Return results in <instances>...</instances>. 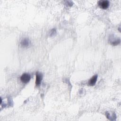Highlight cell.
Returning <instances> with one entry per match:
<instances>
[{"label": "cell", "instance_id": "cell-2", "mask_svg": "<svg viewBox=\"0 0 121 121\" xmlns=\"http://www.w3.org/2000/svg\"><path fill=\"white\" fill-rule=\"evenodd\" d=\"M30 79H31L30 75L26 73H25L23 74L20 77L21 81L24 83H28L30 81Z\"/></svg>", "mask_w": 121, "mask_h": 121}, {"label": "cell", "instance_id": "cell-4", "mask_svg": "<svg viewBox=\"0 0 121 121\" xmlns=\"http://www.w3.org/2000/svg\"><path fill=\"white\" fill-rule=\"evenodd\" d=\"M21 45L23 47H27L31 44V41L27 38L23 39L20 42Z\"/></svg>", "mask_w": 121, "mask_h": 121}, {"label": "cell", "instance_id": "cell-5", "mask_svg": "<svg viewBox=\"0 0 121 121\" xmlns=\"http://www.w3.org/2000/svg\"><path fill=\"white\" fill-rule=\"evenodd\" d=\"M97 78H98V75L97 74L94 75L88 81V85L90 86H94L96 82Z\"/></svg>", "mask_w": 121, "mask_h": 121}, {"label": "cell", "instance_id": "cell-3", "mask_svg": "<svg viewBox=\"0 0 121 121\" xmlns=\"http://www.w3.org/2000/svg\"><path fill=\"white\" fill-rule=\"evenodd\" d=\"M43 79V74L38 71L36 73V79H35V85L36 86H39L42 82Z\"/></svg>", "mask_w": 121, "mask_h": 121}, {"label": "cell", "instance_id": "cell-6", "mask_svg": "<svg viewBox=\"0 0 121 121\" xmlns=\"http://www.w3.org/2000/svg\"><path fill=\"white\" fill-rule=\"evenodd\" d=\"M56 33V30L55 29H52V30H51V35L52 36L54 34H55Z\"/></svg>", "mask_w": 121, "mask_h": 121}, {"label": "cell", "instance_id": "cell-1", "mask_svg": "<svg viewBox=\"0 0 121 121\" xmlns=\"http://www.w3.org/2000/svg\"><path fill=\"white\" fill-rule=\"evenodd\" d=\"M98 5L103 9H106L109 6V1L107 0H101L98 1Z\"/></svg>", "mask_w": 121, "mask_h": 121}]
</instances>
